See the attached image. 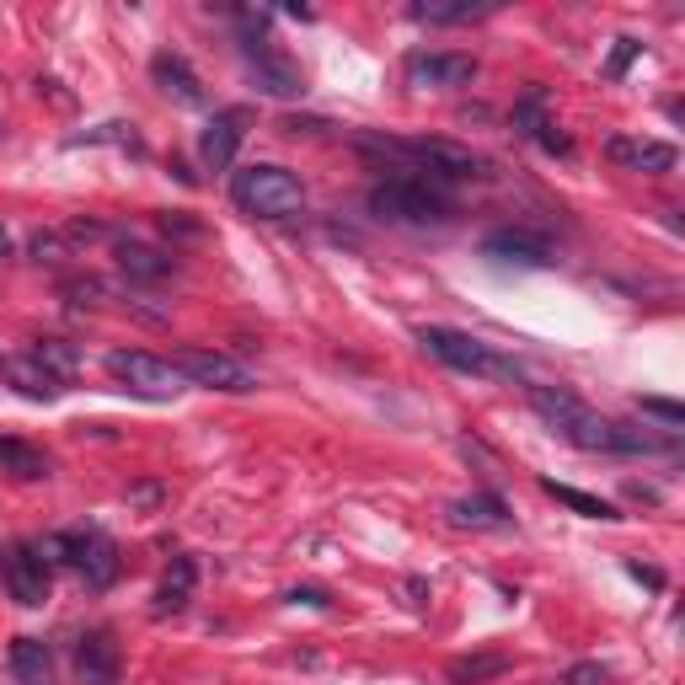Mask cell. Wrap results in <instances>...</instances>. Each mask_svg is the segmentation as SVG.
I'll list each match as a JSON object with an SVG mask.
<instances>
[{
	"instance_id": "obj_1",
	"label": "cell",
	"mask_w": 685,
	"mask_h": 685,
	"mask_svg": "<svg viewBox=\"0 0 685 685\" xmlns=\"http://www.w3.org/2000/svg\"><path fill=\"white\" fill-rule=\"evenodd\" d=\"M369 214L391 220V225H450L455 199H450V188L418 177V172H397V177L369 188Z\"/></svg>"
},
{
	"instance_id": "obj_2",
	"label": "cell",
	"mask_w": 685,
	"mask_h": 685,
	"mask_svg": "<svg viewBox=\"0 0 685 685\" xmlns=\"http://www.w3.org/2000/svg\"><path fill=\"white\" fill-rule=\"evenodd\" d=\"M43 563L48 567H76L86 578V589H113L119 584V541L102 530V524H86V530H54L38 541Z\"/></svg>"
},
{
	"instance_id": "obj_3",
	"label": "cell",
	"mask_w": 685,
	"mask_h": 685,
	"mask_svg": "<svg viewBox=\"0 0 685 685\" xmlns=\"http://www.w3.org/2000/svg\"><path fill=\"white\" fill-rule=\"evenodd\" d=\"M530 391V407L563 434L573 450H589V455H616V423L600 418L589 402H578L563 386H524Z\"/></svg>"
},
{
	"instance_id": "obj_4",
	"label": "cell",
	"mask_w": 685,
	"mask_h": 685,
	"mask_svg": "<svg viewBox=\"0 0 685 685\" xmlns=\"http://www.w3.org/2000/svg\"><path fill=\"white\" fill-rule=\"evenodd\" d=\"M231 199L236 209H246L252 220H295L306 209V188L289 166H274V162H257V166H242L231 177Z\"/></svg>"
},
{
	"instance_id": "obj_5",
	"label": "cell",
	"mask_w": 685,
	"mask_h": 685,
	"mask_svg": "<svg viewBox=\"0 0 685 685\" xmlns=\"http://www.w3.org/2000/svg\"><path fill=\"white\" fill-rule=\"evenodd\" d=\"M418 343H423V349H429L440 364L461 369V375H483V380H520V364L504 360L493 343L472 338V332H461V327H423V332H418Z\"/></svg>"
},
{
	"instance_id": "obj_6",
	"label": "cell",
	"mask_w": 685,
	"mask_h": 685,
	"mask_svg": "<svg viewBox=\"0 0 685 685\" xmlns=\"http://www.w3.org/2000/svg\"><path fill=\"white\" fill-rule=\"evenodd\" d=\"M246 33H242V54H246V70H252V81L263 97H300L306 91V76H300V65L295 59H284L279 48H268L263 38V11H242Z\"/></svg>"
},
{
	"instance_id": "obj_7",
	"label": "cell",
	"mask_w": 685,
	"mask_h": 685,
	"mask_svg": "<svg viewBox=\"0 0 685 685\" xmlns=\"http://www.w3.org/2000/svg\"><path fill=\"white\" fill-rule=\"evenodd\" d=\"M108 375L119 380L123 391L145 397V402H172V397L188 386L177 364L156 360V354H145V349H113V354H108Z\"/></svg>"
},
{
	"instance_id": "obj_8",
	"label": "cell",
	"mask_w": 685,
	"mask_h": 685,
	"mask_svg": "<svg viewBox=\"0 0 685 685\" xmlns=\"http://www.w3.org/2000/svg\"><path fill=\"white\" fill-rule=\"evenodd\" d=\"M177 369H183L188 386H203V391H231V397L257 391V375H252L242 360L220 354V349H183V354H177Z\"/></svg>"
},
{
	"instance_id": "obj_9",
	"label": "cell",
	"mask_w": 685,
	"mask_h": 685,
	"mask_svg": "<svg viewBox=\"0 0 685 685\" xmlns=\"http://www.w3.org/2000/svg\"><path fill=\"white\" fill-rule=\"evenodd\" d=\"M477 81V54H412L407 86L412 91H461Z\"/></svg>"
},
{
	"instance_id": "obj_10",
	"label": "cell",
	"mask_w": 685,
	"mask_h": 685,
	"mask_svg": "<svg viewBox=\"0 0 685 685\" xmlns=\"http://www.w3.org/2000/svg\"><path fill=\"white\" fill-rule=\"evenodd\" d=\"M246 123H252L246 108H220L214 119L203 123L199 156L209 172H231V162H236V151H242V140H246Z\"/></svg>"
},
{
	"instance_id": "obj_11",
	"label": "cell",
	"mask_w": 685,
	"mask_h": 685,
	"mask_svg": "<svg viewBox=\"0 0 685 685\" xmlns=\"http://www.w3.org/2000/svg\"><path fill=\"white\" fill-rule=\"evenodd\" d=\"M5 584H11V600L38 610L48 600V563H43L38 541H16L11 557H5Z\"/></svg>"
},
{
	"instance_id": "obj_12",
	"label": "cell",
	"mask_w": 685,
	"mask_h": 685,
	"mask_svg": "<svg viewBox=\"0 0 685 685\" xmlns=\"http://www.w3.org/2000/svg\"><path fill=\"white\" fill-rule=\"evenodd\" d=\"M76 675H81V685H119V643H113L108 627L81 632V643H76Z\"/></svg>"
},
{
	"instance_id": "obj_13",
	"label": "cell",
	"mask_w": 685,
	"mask_h": 685,
	"mask_svg": "<svg viewBox=\"0 0 685 685\" xmlns=\"http://www.w3.org/2000/svg\"><path fill=\"white\" fill-rule=\"evenodd\" d=\"M605 156L616 166L648 172V177H664V172H675V162H681L670 140H627V134H616V140L605 145Z\"/></svg>"
},
{
	"instance_id": "obj_14",
	"label": "cell",
	"mask_w": 685,
	"mask_h": 685,
	"mask_svg": "<svg viewBox=\"0 0 685 685\" xmlns=\"http://www.w3.org/2000/svg\"><path fill=\"white\" fill-rule=\"evenodd\" d=\"M483 257L493 263H520V268H552V246L530 231H493L483 242Z\"/></svg>"
},
{
	"instance_id": "obj_15",
	"label": "cell",
	"mask_w": 685,
	"mask_h": 685,
	"mask_svg": "<svg viewBox=\"0 0 685 685\" xmlns=\"http://www.w3.org/2000/svg\"><path fill=\"white\" fill-rule=\"evenodd\" d=\"M450 524L455 530H509L515 515H509V504L498 493H466V498L450 504Z\"/></svg>"
},
{
	"instance_id": "obj_16",
	"label": "cell",
	"mask_w": 685,
	"mask_h": 685,
	"mask_svg": "<svg viewBox=\"0 0 685 685\" xmlns=\"http://www.w3.org/2000/svg\"><path fill=\"white\" fill-rule=\"evenodd\" d=\"M541 108H546V91L535 86V91H524L520 102H515V123H520L524 134H530L535 145H541V151H552V156H567V151H573V140H567V134H563V129H557L552 119H541Z\"/></svg>"
},
{
	"instance_id": "obj_17",
	"label": "cell",
	"mask_w": 685,
	"mask_h": 685,
	"mask_svg": "<svg viewBox=\"0 0 685 685\" xmlns=\"http://www.w3.org/2000/svg\"><path fill=\"white\" fill-rule=\"evenodd\" d=\"M0 375H5L27 402H59V391H65V380H54L33 354H22V360H0Z\"/></svg>"
},
{
	"instance_id": "obj_18",
	"label": "cell",
	"mask_w": 685,
	"mask_h": 685,
	"mask_svg": "<svg viewBox=\"0 0 685 685\" xmlns=\"http://www.w3.org/2000/svg\"><path fill=\"white\" fill-rule=\"evenodd\" d=\"M151 76H156V86H162L166 97H177L183 108H199L203 102V86L183 54H156V59H151Z\"/></svg>"
},
{
	"instance_id": "obj_19",
	"label": "cell",
	"mask_w": 685,
	"mask_h": 685,
	"mask_svg": "<svg viewBox=\"0 0 685 685\" xmlns=\"http://www.w3.org/2000/svg\"><path fill=\"white\" fill-rule=\"evenodd\" d=\"M498 11V0H418L412 5V22H429V27H461V22H483Z\"/></svg>"
},
{
	"instance_id": "obj_20",
	"label": "cell",
	"mask_w": 685,
	"mask_h": 685,
	"mask_svg": "<svg viewBox=\"0 0 685 685\" xmlns=\"http://www.w3.org/2000/svg\"><path fill=\"white\" fill-rule=\"evenodd\" d=\"M11 675L22 685H54V653L43 638H16L11 643Z\"/></svg>"
},
{
	"instance_id": "obj_21",
	"label": "cell",
	"mask_w": 685,
	"mask_h": 685,
	"mask_svg": "<svg viewBox=\"0 0 685 685\" xmlns=\"http://www.w3.org/2000/svg\"><path fill=\"white\" fill-rule=\"evenodd\" d=\"M119 268L129 279H166V274H172V257L145 242H119Z\"/></svg>"
},
{
	"instance_id": "obj_22",
	"label": "cell",
	"mask_w": 685,
	"mask_h": 685,
	"mask_svg": "<svg viewBox=\"0 0 685 685\" xmlns=\"http://www.w3.org/2000/svg\"><path fill=\"white\" fill-rule=\"evenodd\" d=\"M0 472H11V477H22V483H43V477H48V455L22 440H0Z\"/></svg>"
},
{
	"instance_id": "obj_23",
	"label": "cell",
	"mask_w": 685,
	"mask_h": 685,
	"mask_svg": "<svg viewBox=\"0 0 685 685\" xmlns=\"http://www.w3.org/2000/svg\"><path fill=\"white\" fill-rule=\"evenodd\" d=\"M194 578H199L194 557H177L172 573H166V584L156 589V616H177V610L188 605V595H194Z\"/></svg>"
},
{
	"instance_id": "obj_24",
	"label": "cell",
	"mask_w": 685,
	"mask_h": 685,
	"mask_svg": "<svg viewBox=\"0 0 685 685\" xmlns=\"http://www.w3.org/2000/svg\"><path fill=\"white\" fill-rule=\"evenodd\" d=\"M33 360L54 375V380H76V369H81V354H76V343H65V338H38L33 349H27Z\"/></svg>"
},
{
	"instance_id": "obj_25",
	"label": "cell",
	"mask_w": 685,
	"mask_h": 685,
	"mask_svg": "<svg viewBox=\"0 0 685 685\" xmlns=\"http://www.w3.org/2000/svg\"><path fill=\"white\" fill-rule=\"evenodd\" d=\"M541 487H546L557 504H567L573 515H584V520H621V515H616V504H605V498H595V493H578V487L557 483V477H546Z\"/></svg>"
},
{
	"instance_id": "obj_26",
	"label": "cell",
	"mask_w": 685,
	"mask_h": 685,
	"mask_svg": "<svg viewBox=\"0 0 685 685\" xmlns=\"http://www.w3.org/2000/svg\"><path fill=\"white\" fill-rule=\"evenodd\" d=\"M509 670V659L504 653H477V659H455L450 664V685H483L493 675H504Z\"/></svg>"
},
{
	"instance_id": "obj_27",
	"label": "cell",
	"mask_w": 685,
	"mask_h": 685,
	"mask_svg": "<svg viewBox=\"0 0 685 685\" xmlns=\"http://www.w3.org/2000/svg\"><path fill=\"white\" fill-rule=\"evenodd\" d=\"M86 140H108V145H123V151L145 156V145H140V134H134L129 123H102V129H86L81 140H70V145H86Z\"/></svg>"
},
{
	"instance_id": "obj_28",
	"label": "cell",
	"mask_w": 685,
	"mask_h": 685,
	"mask_svg": "<svg viewBox=\"0 0 685 685\" xmlns=\"http://www.w3.org/2000/svg\"><path fill=\"white\" fill-rule=\"evenodd\" d=\"M33 257H38V263H65V257H70V242H65L59 231H38V236H33Z\"/></svg>"
},
{
	"instance_id": "obj_29",
	"label": "cell",
	"mask_w": 685,
	"mask_h": 685,
	"mask_svg": "<svg viewBox=\"0 0 685 685\" xmlns=\"http://www.w3.org/2000/svg\"><path fill=\"white\" fill-rule=\"evenodd\" d=\"M648 412V418H659V423H670V429H681L685 423V407L681 402H670V397H643V402H638Z\"/></svg>"
},
{
	"instance_id": "obj_30",
	"label": "cell",
	"mask_w": 685,
	"mask_h": 685,
	"mask_svg": "<svg viewBox=\"0 0 685 685\" xmlns=\"http://www.w3.org/2000/svg\"><path fill=\"white\" fill-rule=\"evenodd\" d=\"M638 48H643V43H638V38H616V54H610V65H605V76H610V81H621V76H627V65L638 59Z\"/></svg>"
},
{
	"instance_id": "obj_31",
	"label": "cell",
	"mask_w": 685,
	"mask_h": 685,
	"mask_svg": "<svg viewBox=\"0 0 685 685\" xmlns=\"http://www.w3.org/2000/svg\"><path fill=\"white\" fill-rule=\"evenodd\" d=\"M563 685H610V670L595 664V659H584V664H573L563 675Z\"/></svg>"
},
{
	"instance_id": "obj_32",
	"label": "cell",
	"mask_w": 685,
	"mask_h": 685,
	"mask_svg": "<svg viewBox=\"0 0 685 685\" xmlns=\"http://www.w3.org/2000/svg\"><path fill=\"white\" fill-rule=\"evenodd\" d=\"M289 605H311V610H327L332 595L327 589H289Z\"/></svg>"
},
{
	"instance_id": "obj_33",
	"label": "cell",
	"mask_w": 685,
	"mask_h": 685,
	"mask_svg": "<svg viewBox=\"0 0 685 685\" xmlns=\"http://www.w3.org/2000/svg\"><path fill=\"white\" fill-rule=\"evenodd\" d=\"M166 498V487L162 483H140V487H129V504H162Z\"/></svg>"
},
{
	"instance_id": "obj_34",
	"label": "cell",
	"mask_w": 685,
	"mask_h": 685,
	"mask_svg": "<svg viewBox=\"0 0 685 685\" xmlns=\"http://www.w3.org/2000/svg\"><path fill=\"white\" fill-rule=\"evenodd\" d=\"M627 573L638 578V584H648V589H664V573L659 567H643V563H627Z\"/></svg>"
},
{
	"instance_id": "obj_35",
	"label": "cell",
	"mask_w": 685,
	"mask_h": 685,
	"mask_svg": "<svg viewBox=\"0 0 685 685\" xmlns=\"http://www.w3.org/2000/svg\"><path fill=\"white\" fill-rule=\"evenodd\" d=\"M11 257V236H5V225H0V263Z\"/></svg>"
},
{
	"instance_id": "obj_36",
	"label": "cell",
	"mask_w": 685,
	"mask_h": 685,
	"mask_svg": "<svg viewBox=\"0 0 685 685\" xmlns=\"http://www.w3.org/2000/svg\"><path fill=\"white\" fill-rule=\"evenodd\" d=\"M0 140H5V129H0Z\"/></svg>"
}]
</instances>
